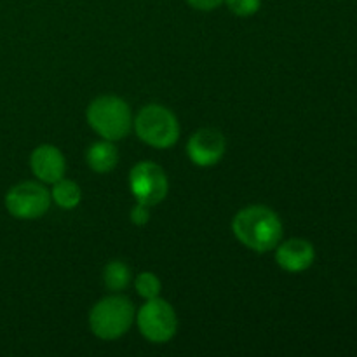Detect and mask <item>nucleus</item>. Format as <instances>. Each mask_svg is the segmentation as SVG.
<instances>
[{
  "instance_id": "obj_15",
  "label": "nucleus",
  "mask_w": 357,
  "mask_h": 357,
  "mask_svg": "<svg viewBox=\"0 0 357 357\" xmlns=\"http://www.w3.org/2000/svg\"><path fill=\"white\" fill-rule=\"evenodd\" d=\"M223 2L227 3L230 13L241 17L253 16V14L258 13L261 6V0H223Z\"/></svg>"
},
{
  "instance_id": "obj_5",
  "label": "nucleus",
  "mask_w": 357,
  "mask_h": 357,
  "mask_svg": "<svg viewBox=\"0 0 357 357\" xmlns=\"http://www.w3.org/2000/svg\"><path fill=\"white\" fill-rule=\"evenodd\" d=\"M136 323L143 337L152 344H166L176 335L178 317L173 307L162 298L146 300L136 314Z\"/></svg>"
},
{
  "instance_id": "obj_10",
  "label": "nucleus",
  "mask_w": 357,
  "mask_h": 357,
  "mask_svg": "<svg viewBox=\"0 0 357 357\" xmlns=\"http://www.w3.org/2000/svg\"><path fill=\"white\" fill-rule=\"evenodd\" d=\"M316 251L309 241L303 239H289L286 243L278 244L275 251V261L279 267L286 272H303L314 264Z\"/></svg>"
},
{
  "instance_id": "obj_2",
  "label": "nucleus",
  "mask_w": 357,
  "mask_h": 357,
  "mask_svg": "<svg viewBox=\"0 0 357 357\" xmlns=\"http://www.w3.org/2000/svg\"><path fill=\"white\" fill-rule=\"evenodd\" d=\"M87 122L103 139L117 142L131 132L132 114L122 98L100 96L87 107Z\"/></svg>"
},
{
  "instance_id": "obj_4",
  "label": "nucleus",
  "mask_w": 357,
  "mask_h": 357,
  "mask_svg": "<svg viewBox=\"0 0 357 357\" xmlns=\"http://www.w3.org/2000/svg\"><path fill=\"white\" fill-rule=\"evenodd\" d=\"M136 135L153 149H171L180 138V122L162 105H146L132 121Z\"/></svg>"
},
{
  "instance_id": "obj_14",
  "label": "nucleus",
  "mask_w": 357,
  "mask_h": 357,
  "mask_svg": "<svg viewBox=\"0 0 357 357\" xmlns=\"http://www.w3.org/2000/svg\"><path fill=\"white\" fill-rule=\"evenodd\" d=\"M136 291L142 298L145 300H152L157 298L160 295V289H162V284H160L159 278L152 272H142V274L136 278Z\"/></svg>"
},
{
  "instance_id": "obj_1",
  "label": "nucleus",
  "mask_w": 357,
  "mask_h": 357,
  "mask_svg": "<svg viewBox=\"0 0 357 357\" xmlns=\"http://www.w3.org/2000/svg\"><path fill=\"white\" fill-rule=\"evenodd\" d=\"M232 230L241 244L257 253L275 250L282 237L281 220L265 206H250L241 209L234 218Z\"/></svg>"
},
{
  "instance_id": "obj_8",
  "label": "nucleus",
  "mask_w": 357,
  "mask_h": 357,
  "mask_svg": "<svg viewBox=\"0 0 357 357\" xmlns=\"http://www.w3.org/2000/svg\"><path fill=\"white\" fill-rule=\"evenodd\" d=\"M227 143L218 129H199L187 145V153L195 166L211 167L222 160Z\"/></svg>"
},
{
  "instance_id": "obj_11",
  "label": "nucleus",
  "mask_w": 357,
  "mask_h": 357,
  "mask_svg": "<svg viewBox=\"0 0 357 357\" xmlns=\"http://www.w3.org/2000/svg\"><path fill=\"white\" fill-rule=\"evenodd\" d=\"M86 159H87V166L94 171V173H110L119 162V152L115 149V145L108 139L105 142H98L93 143L89 146L86 153Z\"/></svg>"
},
{
  "instance_id": "obj_16",
  "label": "nucleus",
  "mask_w": 357,
  "mask_h": 357,
  "mask_svg": "<svg viewBox=\"0 0 357 357\" xmlns=\"http://www.w3.org/2000/svg\"><path fill=\"white\" fill-rule=\"evenodd\" d=\"M149 220H150V206L138 202V204L131 209V222L135 223V225H145V223H149Z\"/></svg>"
},
{
  "instance_id": "obj_7",
  "label": "nucleus",
  "mask_w": 357,
  "mask_h": 357,
  "mask_svg": "<svg viewBox=\"0 0 357 357\" xmlns=\"http://www.w3.org/2000/svg\"><path fill=\"white\" fill-rule=\"evenodd\" d=\"M129 188L136 201L146 206H157L167 195V176L160 166L155 162H139L129 173Z\"/></svg>"
},
{
  "instance_id": "obj_6",
  "label": "nucleus",
  "mask_w": 357,
  "mask_h": 357,
  "mask_svg": "<svg viewBox=\"0 0 357 357\" xmlns=\"http://www.w3.org/2000/svg\"><path fill=\"white\" fill-rule=\"evenodd\" d=\"M51 194L35 181L14 185L6 195V208L17 220H37L47 213Z\"/></svg>"
},
{
  "instance_id": "obj_12",
  "label": "nucleus",
  "mask_w": 357,
  "mask_h": 357,
  "mask_svg": "<svg viewBox=\"0 0 357 357\" xmlns=\"http://www.w3.org/2000/svg\"><path fill=\"white\" fill-rule=\"evenodd\" d=\"M52 194L51 199L56 202V206L61 209H75L80 204V199H82V192L80 187L72 180H58L56 183H52Z\"/></svg>"
},
{
  "instance_id": "obj_17",
  "label": "nucleus",
  "mask_w": 357,
  "mask_h": 357,
  "mask_svg": "<svg viewBox=\"0 0 357 357\" xmlns=\"http://www.w3.org/2000/svg\"><path fill=\"white\" fill-rule=\"evenodd\" d=\"M188 6H192L197 10H215L216 7H220L223 3V0H187Z\"/></svg>"
},
{
  "instance_id": "obj_13",
  "label": "nucleus",
  "mask_w": 357,
  "mask_h": 357,
  "mask_svg": "<svg viewBox=\"0 0 357 357\" xmlns=\"http://www.w3.org/2000/svg\"><path fill=\"white\" fill-rule=\"evenodd\" d=\"M103 282L110 291H122L131 282V271L124 261H110L103 271Z\"/></svg>"
},
{
  "instance_id": "obj_9",
  "label": "nucleus",
  "mask_w": 357,
  "mask_h": 357,
  "mask_svg": "<svg viewBox=\"0 0 357 357\" xmlns=\"http://www.w3.org/2000/svg\"><path fill=\"white\" fill-rule=\"evenodd\" d=\"M30 166L35 176L44 183H56L65 178L66 160L54 145H40L31 152Z\"/></svg>"
},
{
  "instance_id": "obj_3",
  "label": "nucleus",
  "mask_w": 357,
  "mask_h": 357,
  "mask_svg": "<svg viewBox=\"0 0 357 357\" xmlns=\"http://www.w3.org/2000/svg\"><path fill=\"white\" fill-rule=\"evenodd\" d=\"M135 314V305L129 298L122 295L107 296L91 310L89 328L101 340H117L132 326Z\"/></svg>"
}]
</instances>
